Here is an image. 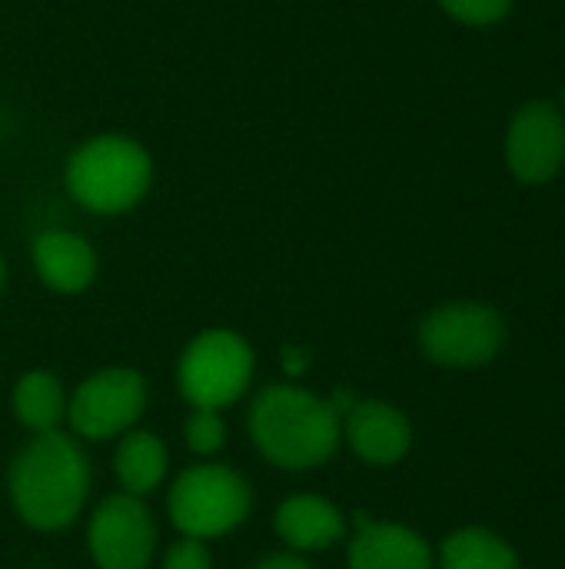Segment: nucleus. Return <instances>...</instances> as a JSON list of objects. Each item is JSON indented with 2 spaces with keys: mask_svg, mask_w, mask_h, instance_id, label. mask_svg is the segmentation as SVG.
<instances>
[{
  "mask_svg": "<svg viewBox=\"0 0 565 569\" xmlns=\"http://www.w3.org/2000/svg\"><path fill=\"white\" fill-rule=\"evenodd\" d=\"M250 433L260 453L283 470L320 467L340 443L333 407L300 387H266L250 410Z\"/></svg>",
  "mask_w": 565,
  "mask_h": 569,
  "instance_id": "nucleus-2",
  "label": "nucleus"
},
{
  "mask_svg": "<svg viewBox=\"0 0 565 569\" xmlns=\"http://www.w3.org/2000/svg\"><path fill=\"white\" fill-rule=\"evenodd\" d=\"M310 367V353L306 350H300V347H286L283 350V370L286 373H303Z\"/></svg>",
  "mask_w": 565,
  "mask_h": 569,
  "instance_id": "nucleus-20",
  "label": "nucleus"
},
{
  "mask_svg": "<svg viewBox=\"0 0 565 569\" xmlns=\"http://www.w3.org/2000/svg\"><path fill=\"white\" fill-rule=\"evenodd\" d=\"M253 377V350L233 330L200 333L180 360V390L200 410H220L243 397Z\"/></svg>",
  "mask_w": 565,
  "mask_h": 569,
  "instance_id": "nucleus-5",
  "label": "nucleus"
},
{
  "mask_svg": "<svg viewBox=\"0 0 565 569\" xmlns=\"http://www.w3.org/2000/svg\"><path fill=\"white\" fill-rule=\"evenodd\" d=\"M13 413L33 433L57 430V423L63 417V390H60V383L43 370H33V373L20 377V383L13 390Z\"/></svg>",
  "mask_w": 565,
  "mask_h": 569,
  "instance_id": "nucleus-16",
  "label": "nucleus"
},
{
  "mask_svg": "<svg viewBox=\"0 0 565 569\" xmlns=\"http://www.w3.org/2000/svg\"><path fill=\"white\" fill-rule=\"evenodd\" d=\"M147 403V383L137 370L110 367L80 383L70 400V423L87 440H107L137 423Z\"/></svg>",
  "mask_w": 565,
  "mask_h": 569,
  "instance_id": "nucleus-7",
  "label": "nucleus"
},
{
  "mask_svg": "<svg viewBox=\"0 0 565 569\" xmlns=\"http://www.w3.org/2000/svg\"><path fill=\"white\" fill-rule=\"evenodd\" d=\"M163 569H210V550L203 547V540L186 537L170 547Z\"/></svg>",
  "mask_w": 565,
  "mask_h": 569,
  "instance_id": "nucleus-19",
  "label": "nucleus"
},
{
  "mask_svg": "<svg viewBox=\"0 0 565 569\" xmlns=\"http://www.w3.org/2000/svg\"><path fill=\"white\" fill-rule=\"evenodd\" d=\"M443 569H519V560L503 537L473 527L443 543Z\"/></svg>",
  "mask_w": 565,
  "mask_h": 569,
  "instance_id": "nucleus-15",
  "label": "nucleus"
},
{
  "mask_svg": "<svg viewBox=\"0 0 565 569\" xmlns=\"http://www.w3.org/2000/svg\"><path fill=\"white\" fill-rule=\"evenodd\" d=\"M250 513V487L216 463L190 467L170 490V520L193 540L223 537Z\"/></svg>",
  "mask_w": 565,
  "mask_h": 569,
  "instance_id": "nucleus-4",
  "label": "nucleus"
},
{
  "mask_svg": "<svg viewBox=\"0 0 565 569\" xmlns=\"http://www.w3.org/2000/svg\"><path fill=\"white\" fill-rule=\"evenodd\" d=\"M346 530L343 513L320 497H293L276 510V533L293 550H326Z\"/></svg>",
  "mask_w": 565,
  "mask_h": 569,
  "instance_id": "nucleus-13",
  "label": "nucleus"
},
{
  "mask_svg": "<svg viewBox=\"0 0 565 569\" xmlns=\"http://www.w3.org/2000/svg\"><path fill=\"white\" fill-rule=\"evenodd\" d=\"M346 440L366 463L386 467L406 457L413 433H410L406 417L396 407L366 400L346 413Z\"/></svg>",
  "mask_w": 565,
  "mask_h": 569,
  "instance_id": "nucleus-11",
  "label": "nucleus"
},
{
  "mask_svg": "<svg viewBox=\"0 0 565 569\" xmlns=\"http://www.w3.org/2000/svg\"><path fill=\"white\" fill-rule=\"evenodd\" d=\"M30 253L40 280L57 293H80L97 277V253L80 233L47 230L33 240Z\"/></svg>",
  "mask_w": 565,
  "mask_h": 569,
  "instance_id": "nucleus-12",
  "label": "nucleus"
},
{
  "mask_svg": "<svg viewBox=\"0 0 565 569\" xmlns=\"http://www.w3.org/2000/svg\"><path fill=\"white\" fill-rule=\"evenodd\" d=\"M183 437H186V447L193 450V453H216L220 447H223V440H226V427H223V420H220V413L216 410H200L196 407V413L186 420V427H183Z\"/></svg>",
  "mask_w": 565,
  "mask_h": 569,
  "instance_id": "nucleus-17",
  "label": "nucleus"
},
{
  "mask_svg": "<svg viewBox=\"0 0 565 569\" xmlns=\"http://www.w3.org/2000/svg\"><path fill=\"white\" fill-rule=\"evenodd\" d=\"M256 569H310V567H306L300 557H286V553H283V557H270V560H263Z\"/></svg>",
  "mask_w": 565,
  "mask_h": 569,
  "instance_id": "nucleus-21",
  "label": "nucleus"
},
{
  "mask_svg": "<svg viewBox=\"0 0 565 569\" xmlns=\"http://www.w3.org/2000/svg\"><path fill=\"white\" fill-rule=\"evenodd\" d=\"M503 317L486 303H446L420 327V347L443 367H483L503 347Z\"/></svg>",
  "mask_w": 565,
  "mask_h": 569,
  "instance_id": "nucleus-6",
  "label": "nucleus"
},
{
  "mask_svg": "<svg viewBox=\"0 0 565 569\" xmlns=\"http://www.w3.org/2000/svg\"><path fill=\"white\" fill-rule=\"evenodd\" d=\"M150 153L120 133H100L77 147L67 160V190L93 213H123L137 207L150 187Z\"/></svg>",
  "mask_w": 565,
  "mask_h": 569,
  "instance_id": "nucleus-3",
  "label": "nucleus"
},
{
  "mask_svg": "<svg viewBox=\"0 0 565 569\" xmlns=\"http://www.w3.org/2000/svg\"><path fill=\"white\" fill-rule=\"evenodd\" d=\"M87 457L57 430L37 433V440H30L10 467L13 507L37 530L70 527L87 500Z\"/></svg>",
  "mask_w": 565,
  "mask_h": 569,
  "instance_id": "nucleus-1",
  "label": "nucleus"
},
{
  "mask_svg": "<svg viewBox=\"0 0 565 569\" xmlns=\"http://www.w3.org/2000/svg\"><path fill=\"white\" fill-rule=\"evenodd\" d=\"M506 160L523 183H543L565 160V120L549 103H529L516 113L506 137Z\"/></svg>",
  "mask_w": 565,
  "mask_h": 569,
  "instance_id": "nucleus-9",
  "label": "nucleus"
},
{
  "mask_svg": "<svg viewBox=\"0 0 565 569\" xmlns=\"http://www.w3.org/2000/svg\"><path fill=\"white\" fill-rule=\"evenodd\" d=\"M157 547L150 510L133 497L120 493L100 503L90 520V553L100 569H147Z\"/></svg>",
  "mask_w": 565,
  "mask_h": 569,
  "instance_id": "nucleus-8",
  "label": "nucleus"
},
{
  "mask_svg": "<svg viewBox=\"0 0 565 569\" xmlns=\"http://www.w3.org/2000/svg\"><path fill=\"white\" fill-rule=\"evenodd\" d=\"M440 3H443L456 20L473 23V27H486V23L503 20L513 0H440Z\"/></svg>",
  "mask_w": 565,
  "mask_h": 569,
  "instance_id": "nucleus-18",
  "label": "nucleus"
},
{
  "mask_svg": "<svg viewBox=\"0 0 565 569\" xmlns=\"http://www.w3.org/2000/svg\"><path fill=\"white\" fill-rule=\"evenodd\" d=\"M167 473V450L153 433H127L117 450V477L127 493H150Z\"/></svg>",
  "mask_w": 565,
  "mask_h": 569,
  "instance_id": "nucleus-14",
  "label": "nucleus"
},
{
  "mask_svg": "<svg viewBox=\"0 0 565 569\" xmlns=\"http://www.w3.org/2000/svg\"><path fill=\"white\" fill-rule=\"evenodd\" d=\"M0 287H3V260H0Z\"/></svg>",
  "mask_w": 565,
  "mask_h": 569,
  "instance_id": "nucleus-22",
  "label": "nucleus"
},
{
  "mask_svg": "<svg viewBox=\"0 0 565 569\" xmlns=\"http://www.w3.org/2000/svg\"><path fill=\"white\" fill-rule=\"evenodd\" d=\"M350 569H433V553L426 540L406 527L370 523L366 517H356Z\"/></svg>",
  "mask_w": 565,
  "mask_h": 569,
  "instance_id": "nucleus-10",
  "label": "nucleus"
}]
</instances>
